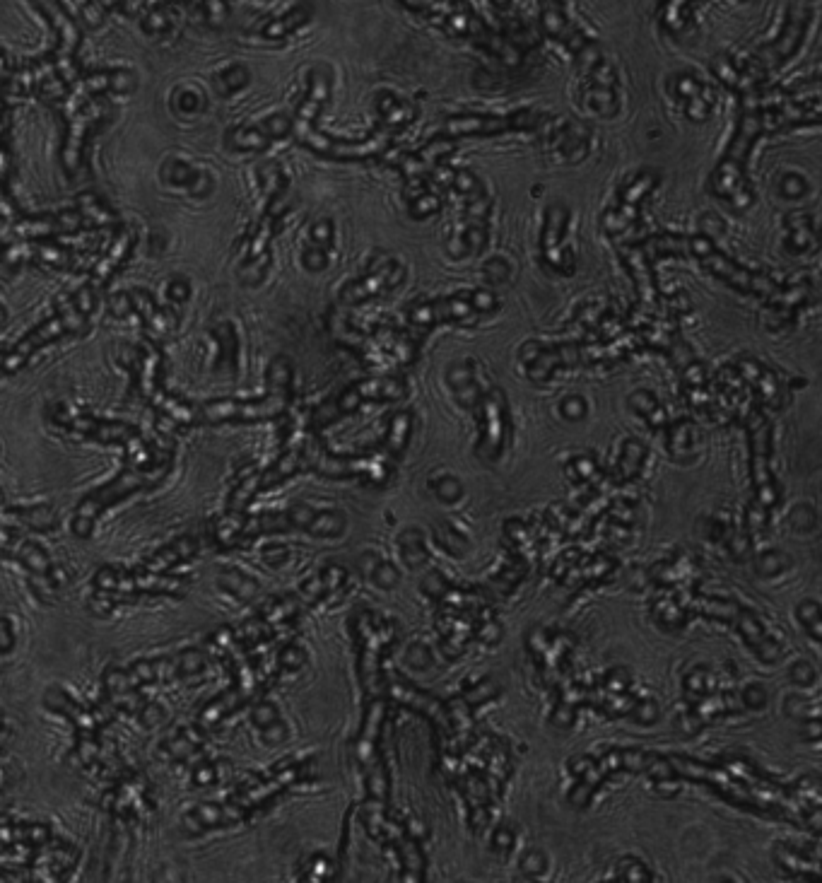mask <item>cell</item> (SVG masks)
Instances as JSON below:
<instances>
[{
	"label": "cell",
	"instance_id": "cell-1",
	"mask_svg": "<svg viewBox=\"0 0 822 883\" xmlns=\"http://www.w3.org/2000/svg\"><path fill=\"white\" fill-rule=\"evenodd\" d=\"M314 777V760L311 758H287L280 760L275 768L266 770L263 775H254L244 780L227 799L198 804L186 811L184 826L191 833H208V830H225L232 826H242L256 814L270 809L285 792L292 787L304 785Z\"/></svg>",
	"mask_w": 822,
	"mask_h": 883
},
{
	"label": "cell",
	"instance_id": "cell-2",
	"mask_svg": "<svg viewBox=\"0 0 822 883\" xmlns=\"http://www.w3.org/2000/svg\"><path fill=\"white\" fill-rule=\"evenodd\" d=\"M360 818L369 838L393 852L398 867H401L398 879L425 881L427 857L422 852L425 830H420V823L413 816H398L393 814L389 804L367 799V804L360 811Z\"/></svg>",
	"mask_w": 822,
	"mask_h": 883
},
{
	"label": "cell",
	"instance_id": "cell-3",
	"mask_svg": "<svg viewBox=\"0 0 822 883\" xmlns=\"http://www.w3.org/2000/svg\"><path fill=\"white\" fill-rule=\"evenodd\" d=\"M675 256H692V259L700 261L704 271L712 273L714 278L724 280V283L731 285L733 290L762 297V300L769 302V307L772 309L789 307L796 297V290L784 292L774 280L745 271V268L738 266L736 261H731L728 256L721 254L712 239L704 235L675 237Z\"/></svg>",
	"mask_w": 822,
	"mask_h": 883
},
{
	"label": "cell",
	"instance_id": "cell-4",
	"mask_svg": "<svg viewBox=\"0 0 822 883\" xmlns=\"http://www.w3.org/2000/svg\"><path fill=\"white\" fill-rule=\"evenodd\" d=\"M350 630L357 654V681H360L364 698H379V695H384V659L391 652V647L396 645L401 628L391 618L364 608V611H357L352 616Z\"/></svg>",
	"mask_w": 822,
	"mask_h": 883
},
{
	"label": "cell",
	"instance_id": "cell-5",
	"mask_svg": "<svg viewBox=\"0 0 822 883\" xmlns=\"http://www.w3.org/2000/svg\"><path fill=\"white\" fill-rule=\"evenodd\" d=\"M654 751H642V748H610L601 756H577L567 763L569 777H574V785L569 787L567 801L577 806L579 811L589 809L596 792L601 789L613 775L630 773V775H647Z\"/></svg>",
	"mask_w": 822,
	"mask_h": 883
},
{
	"label": "cell",
	"instance_id": "cell-6",
	"mask_svg": "<svg viewBox=\"0 0 822 883\" xmlns=\"http://www.w3.org/2000/svg\"><path fill=\"white\" fill-rule=\"evenodd\" d=\"M189 587L186 577L169 575V572H152L148 567H126L107 565L95 572L92 577V589H95V601H109L107 613H111L119 601H135L140 596H181Z\"/></svg>",
	"mask_w": 822,
	"mask_h": 883
},
{
	"label": "cell",
	"instance_id": "cell-7",
	"mask_svg": "<svg viewBox=\"0 0 822 883\" xmlns=\"http://www.w3.org/2000/svg\"><path fill=\"white\" fill-rule=\"evenodd\" d=\"M384 695L389 703L403 707V710L415 712V715H420L427 724H430L434 734V751H437L439 756L451 751V746H454V724H451L446 700H439L437 695L418 688L408 676L398 674V671L396 674H386Z\"/></svg>",
	"mask_w": 822,
	"mask_h": 883
},
{
	"label": "cell",
	"instance_id": "cell-8",
	"mask_svg": "<svg viewBox=\"0 0 822 883\" xmlns=\"http://www.w3.org/2000/svg\"><path fill=\"white\" fill-rule=\"evenodd\" d=\"M169 464H172V461H167V464L160 466V469H152V471L150 469L131 471L126 466V471H123L116 481H111L109 485H104V488L95 490V493H90L80 502V507L75 510L73 517V534L80 536V539H87V536L92 534V529H95L97 519L102 517L104 512L111 510L116 502L126 500L128 495L138 493V490L155 488V485L167 476Z\"/></svg>",
	"mask_w": 822,
	"mask_h": 883
},
{
	"label": "cell",
	"instance_id": "cell-9",
	"mask_svg": "<svg viewBox=\"0 0 822 883\" xmlns=\"http://www.w3.org/2000/svg\"><path fill=\"white\" fill-rule=\"evenodd\" d=\"M743 423L748 430L750 481L755 488V500L772 512L782 500V490L772 473V425H769V418L760 403L743 413Z\"/></svg>",
	"mask_w": 822,
	"mask_h": 883
},
{
	"label": "cell",
	"instance_id": "cell-10",
	"mask_svg": "<svg viewBox=\"0 0 822 883\" xmlns=\"http://www.w3.org/2000/svg\"><path fill=\"white\" fill-rule=\"evenodd\" d=\"M405 379L398 377V374H381V377H367L362 382L350 384L345 387L340 394L326 406H321L319 411L314 413V430H324L328 425H333L336 420L345 418V415L357 413L364 403H391V401H401L405 396Z\"/></svg>",
	"mask_w": 822,
	"mask_h": 883
},
{
	"label": "cell",
	"instance_id": "cell-11",
	"mask_svg": "<svg viewBox=\"0 0 822 883\" xmlns=\"http://www.w3.org/2000/svg\"><path fill=\"white\" fill-rule=\"evenodd\" d=\"M497 297L492 292H459V295L439 297V300L415 302L408 309L410 333L422 336V331H430L432 326L446 324V321H463L490 314L497 309Z\"/></svg>",
	"mask_w": 822,
	"mask_h": 883
},
{
	"label": "cell",
	"instance_id": "cell-12",
	"mask_svg": "<svg viewBox=\"0 0 822 883\" xmlns=\"http://www.w3.org/2000/svg\"><path fill=\"white\" fill-rule=\"evenodd\" d=\"M475 423H478V442H475V456L485 464H495L507 449L512 437V415H509V401L499 387L483 389L480 399L471 408Z\"/></svg>",
	"mask_w": 822,
	"mask_h": 883
},
{
	"label": "cell",
	"instance_id": "cell-13",
	"mask_svg": "<svg viewBox=\"0 0 822 883\" xmlns=\"http://www.w3.org/2000/svg\"><path fill=\"white\" fill-rule=\"evenodd\" d=\"M208 669V659L201 649H186V652L169 654V657L140 659L126 669L128 678L135 688L155 686V683L184 681V678L201 676Z\"/></svg>",
	"mask_w": 822,
	"mask_h": 883
},
{
	"label": "cell",
	"instance_id": "cell-14",
	"mask_svg": "<svg viewBox=\"0 0 822 883\" xmlns=\"http://www.w3.org/2000/svg\"><path fill=\"white\" fill-rule=\"evenodd\" d=\"M386 715H389V700H386V695L367 700V707H364V715L360 722V732H357L355 744H352V758H355L360 777L367 773L372 765H377L379 760H384V756H381V732H384Z\"/></svg>",
	"mask_w": 822,
	"mask_h": 883
},
{
	"label": "cell",
	"instance_id": "cell-15",
	"mask_svg": "<svg viewBox=\"0 0 822 883\" xmlns=\"http://www.w3.org/2000/svg\"><path fill=\"white\" fill-rule=\"evenodd\" d=\"M538 116L533 111H519L512 116H461V119H449L444 131L439 136L459 140L468 136H495V133L507 131H526L536 128Z\"/></svg>",
	"mask_w": 822,
	"mask_h": 883
},
{
	"label": "cell",
	"instance_id": "cell-16",
	"mask_svg": "<svg viewBox=\"0 0 822 883\" xmlns=\"http://www.w3.org/2000/svg\"><path fill=\"white\" fill-rule=\"evenodd\" d=\"M810 13H813V10H810L808 5H798V3L791 5L789 20H786V32L772 46H767V49H762L760 54L755 56L753 68L757 70V75L772 73L774 68L782 66L786 58L794 54V51L798 49V44H801L803 34H806V29H808ZM757 75H755V80H757Z\"/></svg>",
	"mask_w": 822,
	"mask_h": 883
},
{
	"label": "cell",
	"instance_id": "cell-17",
	"mask_svg": "<svg viewBox=\"0 0 822 883\" xmlns=\"http://www.w3.org/2000/svg\"><path fill=\"white\" fill-rule=\"evenodd\" d=\"M283 512V526L287 531H304L316 539H338L345 531V514L338 510H319L307 502H295Z\"/></svg>",
	"mask_w": 822,
	"mask_h": 883
},
{
	"label": "cell",
	"instance_id": "cell-18",
	"mask_svg": "<svg viewBox=\"0 0 822 883\" xmlns=\"http://www.w3.org/2000/svg\"><path fill=\"white\" fill-rule=\"evenodd\" d=\"M401 278H403V268L396 259H381V261L377 259L367 268V273H364L362 278L352 280L348 288L343 290V297H340V300L345 304H362L367 300H374V297L389 292L393 285L401 283Z\"/></svg>",
	"mask_w": 822,
	"mask_h": 883
},
{
	"label": "cell",
	"instance_id": "cell-19",
	"mask_svg": "<svg viewBox=\"0 0 822 883\" xmlns=\"http://www.w3.org/2000/svg\"><path fill=\"white\" fill-rule=\"evenodd\" d=\"M644 570H647V582L663 589H695L702 577L700 563L688 553H675Z\"/></svg>",
	"mask_w": 822,
	"mask_h": 883
},
{
	"label": "cell",
	"instance_id": "cell-20",
	"mask_svg": "<svg viewBox=\"0 0 822 883\" xmlns=\"http://www.w3.org/2000/svg\"><path fill=\"white\" fill-rule=\"evenodd\" d=\"M731 628H736V633L743 637L745 645L753 649L755 657L760 659V662L774 664L779 657H782L784 652L782 642L767 633L765 623H762L760 616H757L755 611H750L748 606H741V611H738L736 618H733Z\"/></svg>",
	"mask_w": 822,
	"mask_h": 883
},
{
	"label": "cell",
	"instance_id": "cell-21",
	"mask_svg": "<svg viewBox=\"0 0 822 883\" xmlns=\"http://www.w3.org/2000/svg\"><path fill=\"white\" fill-rule=\"evenodd\" d=\"M567 210L562 206H555L548 210V220H545L543 239H540V249H543V259L550 268L560 273L574 271V259L567 256L565 247V232H567Z\"/></svg>",
	"mask_w": 822,
	"mask_h": 883
},
{
	"label": "cell",
	"instance_id": "cell-22",
	"mask_svg": "<svg viewBox=\"0 0 822 883\" xmlns=\"http://www.w3.org/2000/svg\"><path fill=\"white\" fill-rule=\"evenodd\" d=\"M736 372H738V377L743 379V384H748V387L755 391L757 403H760V406H765V403L769 408L782 406V401H784L782 382H779L777 374L769 370L767 365H762V362L755 360V358H743L741 362H738Z\"/></svg>",
	"mask_w": 822,
	"mask_h": 883
},
{
	"label": "cell",
	"instance_id": "cell-23",
	"mask_svg": "<svg viewBox=\"0 0 822 883\" xmlns=\"http://www.w3.org/2000/svg\"><path fill=\"white\" fill-rule=\"evenodd\" d=\"M774 864L784 871V874L794 876L798 881H813L820 876V855H818V847H813L810 852L798 850V847L791 845H782L779 842L774 847Z\"/></svg>",
	"mask_w": 822,
	"mask_h": 883
},
{
	"label": "cell",
	"instance_id": "cell-24",
	"mask_svg": "<svg viewBox=\"0 0 822 883\" xmlns=\"http://www.w3.org/2000/svg\"><path fill=\"white\" fill-rule=\"evenodd\" d=\"M649 611L654 623L659 625L661 630H666V633H680V630L692 621L688 608H685L683 601H680L678 589H666L663 594L654 596Z\"/></svg>",
	"mask_w": 822,
	"mask_h": 883
},
{
	"label": "cell",
	"instance_id": "cell-25",
	"mask_svg": "<svg viewBox=\"0 0 822 883\" xmlns=\"http://www.w3.org/2000/svg\"><path fill=\"white\" fill-rule=\"evenodd\" d=\"M205 732L201 724H189V727H181L179 732L169 734L162 741L160 751L162 756H169L176 763H184L189 758H201L205 748Z\"/></svg>",
	"mask_w": 822,
	"mask_h": 883
},
{
	"label": "cell",
	"instance_id": "cell-26",
	"mask_svg": "<svg viewBox=\"0 0 822 883\" xmlns=\"http://www.w3.org/2000/svg\"><path fill=\"white\" fill-rule=\"evenodd\" d=\"M647 459H649L647 444L630 437V440H625V444H622V452L618 456V461H615L613 471H608L610 481H613V485L634 483L639 476H642Z\"/></svg>",
	"mask_w": 822,
	"mask_h": 883
},
{
	"label": "cell",
	"instance_id": "cell-27",
	"mask_svg": "<svg viewBox=\"0 0 822 883\" xmlns=\"http://www.w3.org/2000/svg\"><path fill=\"white\" fill-rule=\"evenodd\" d=\"M251 724L261 732L263 741H268V744H283L287 739V724L280 717L278 705L266 698H258L251 707Z\"/></svg>",
	"mask_w": 822,
	"mask_h": 883
},
{
	"label": "cell",
	"instance_id": "cell-28",
	"mask_svg": "<svg viewBox=\"0 0 822 883\" xmlns=\"http://www.w3.org/2000/svg\"><path fill=\"white\" fill-rule=\"evenodd\" d=\"M567 476L572 478V483L581 485L584 490H601L603 493V490L613 485V481H610V473L589 454L574 456V459L567 464Z\"/></svg>",
	"mask_w": 822,
	"mask_h": 883
},
{
	"label": "cell",
	"instance_id": "cell-29",
	"mask_svg": "<svg viewBox=\"0 0 822 883\" xmlns=\"http://www.w3.org/2000/svg\"><path fill=\"white\" fill-rule=\"evenodd\" d=\"M198 548H201L198 539H193V536H181V539L172 541L169 546L160 548L157 553H152L143 563V567H148L152 572H169L174 565L186 563L191 555H196Z\"/></svg>",
	"mask_w": 822,
	"mask_h": 883
},
{
	"label": "cell",
	"instance_id": "cell-30",
	"mask_svg": "<svg viewBox=\"0 0 822 883\" xmlns=\"http://www.w3.org/2000/svg\"><path fill=\"white\" fill-rule=\"evenodd\" d=\"M449 384H451V389H454L456 399H459L461 406L468 408V411H471V408L475 406V401H478L480 394H483V387H480L473 362H461V365L451 367Z\"/></svg>",
	"mask_w": 822,
	"mask_h": 883
},
{
	"label": "cell",
	"instance_id": "cell-31",
	"mask_svg": "<svg viewBox=\"0 0 822 883\" xmlns=\"http://www.w3.org/2000/svg\"><path fill=\"white\" fill-rule=\"evenodd\" d=\"M666 432V452L673 456L675 461H688L695 454L697 447V428L692 420H678V423H668Z\"/></svg>",
	"mask_w": 822,
	"mask_h": 883
},
{
	"label": "cell",
	"instance_id": "cell-32",
	"mask_svg": "<svg viewBox=\"0 0 822 883\" xmlns=\"http://www.w3.org/2000/svg\"><path fill=\"white\" fill-rule=\"evenodd\" d=\"M410 432H413V413L410 411H398L391 415L389 425H386L384 437H381V444L384 449L389 452L393 459H401L405 447L410 442Z\"/></svg>",
	"mask_w": 822,
	"mask_h": 883
},
{
	"label": "cell",
	"instance_id": "cell-33",
	"mask_svg": "<svg viewBox=\"0 0 822 883\" xmlns=\"http://www.w3.org/2000/svg\"><path fill=\"white\" fill-rule=\"evenodd\" d=\"M630 406H632V411L639 415V418L647 420V425L651 430L661 432V430L668 428V423H671V420H668L666 408H663L659 399H656V396L647 389L634 391V394L630 396Z\"/></svg>",
	"mask_w": 822,
	"mask_h": 883
},
{
	"label": "cell",
	"instance_id": "cell-34",
	"mask_svg": "<svg viewBox=\"0 0 822 883\" xmlns=\"http://www.w3.org/2000/svg\"><path fill=\"white\" fill-rule=\"evenodd\" d=\"M360 567H362L364 575L377 584L379 589H393V587H398V582H401V570H398L391 560L381 558L379 553H372V551L364 553L362 560H360Z\"/></svg>",
	"mask_w": 822,
	"mask_h": 883
},
{
	"label": "cell",
	"instance_id": "cell-35",
	"mask_svg": "<svg viewBox=\"0 0 822 883\" xmlns=\"http://www.w3.org/2000/svg\"><path fill=\"white\" fill-rule=\"evenodd\" d=\"M398 551H401L403 563L410 570H422V567L430 565V548H427L425 534L418 529H405L398 536Z\"/></svg>",
	"mask_w": 822,
	"mask_h": 883
},
{
	"label": "cell",
	"instance_id": "cell-36",
	"mask_svg": "<svg viewBox=\"0 0 822 883\" xmlns=\"http://www.w3.org/2000/svg\"><path fill=\"white\" fill-rule=\"evenodd\" d=\"M217 584H220L227 594L237 596L239 601H251L254 596H258V592H261V587L239 570H225L220 577H217Z\"/></svg>",
	"mask_w": 822,
	"mask_h": 883
},
{
	"label": "cell",
	"instance_id": "cell-37",
	"mask_svg": "<svg viewBox=\"0 0 822 883\" xmlns=\"http://www.w3.org/2000/svg\"><path fill=\"white\" fill-rule=\"evenodd\" d=\"M796 618L801 628L810 635V640H822V608L815 599H806L796 606Z\"/></svg>",
	"mask_w": 822,
	"mask_h": 883
},
{
	"label": "cell",
	"instance_id": "cell-38",
	"mask_svg": "<svg viewBox=\"0 0 822 883\" xmlns=\"http://www.w3.org/2000/svg\"><path fill=\"white\" fill-rule=\"evenodd\" d=\"M615 881H630V883H647L654 881V874H651L647 864L637 857H622L618 864H615Z\"/></svg>",
	"mask_w": 822,
	"mask_h": 883
},
{
	"label": "cell",
	"instance_id": "cell-39",
	"mask_svg": "<svg viewBox=\"0 0 822 883\" xmlns=\"http://www.w3.org/2000/svg\"><path fill=\"white\" fill-rule=\"evenodd\" d=\"M786 567H789V555L777 551V548L755 555V572L760 577H779Z\"/></svg>",
	"mask_w": 822,
	"mask_h": 883
},
{
	"label": "cell",
	"instance_id": "cell-40",
	"mask_svg": "<svg viewBox=\"0 0 822 883\" xmlns=\"http://www.w3.org/2000/svg\"><path fill=\"white\" fill-rule=\"evenodd\" d=\"M434 541L444 548L449 555H463L468 551V539L456 529L454 524H439L434 529Z\"/></svg>",
	"mask_w": 822,
	"mask_h": 883
},
{
	"label": "cell",
	"instance_id": "cell-41",
	"mask_svg": "<svg viewBox=\"0 0 822 883\" xmlns=\"http://www.w3.org/2000/svg\"><path fill=\"white\" fill-rule=\"evenodd\" d=\"M333 871H336V867H333L331 859H328L326 855H321V852H316V855H311L302 862V867H299V879L302 881H326V879H331Z\"/></svg>",
	"mask_w": 822,
	"mask_h": 883
},
{
	"label": "cell",
	"instance_id": "cell-42",
	"mask_svg": "<svg viewBox=\"0 0 822 883\" xmlns=\"http://www.w3.org/2000/svg\"><path fill=\"white\" fill-rule=\"evenodd\" d=\"M767 526H769V510L767 507H762L757 500H753L748 507H745L743 531L750 536V539H755V536L765 534Z\"/></svg>",
	"mask_w": 822,
	"mask_h": 883
},
{
	"label": "cell",
	"instance_id": "cell-43",
	"mask_svg": "<svg viewBox=\"0 0 822 883\" xmlns=\"http://www.w3.org/2000/svg\"><path fill=\"white\" fill-rule=\"evenodd\" d=\"M430 488L437 495V500H442L444 505H454V502H459L463 497V485L454 476H439L437 481H432Z\"/></svg>",
	"mask_w": 822,
	"mask_h": 883
},
{
	"label": "cell",
	"instance_id": "cell-44",
	"mask_svg": "<svg viewBox=\"0 0 822 883\" xmlns=\"http://www.w3.org/2000/svg\"><path fill=\"white\" fill-rule=\"evenodd\" d=\"M784 710H786V715L789 717H796V719H803V722H808V719H820L818 715H820V710H818V700H806L803 698V695H789V698H786V703H784Z\"/></svg>",
	"mask_w": 822,
	"mask_h": 883
},
{
	"label": "cell",
	"instance_id": "cell-45",
	"mask_svg": "<svg viewBox=\"0 0 822 883\" xmlns=\"http://www.w3.org/2000/svg\"><path fill=\"white\" fill-rule=\"evenodd\" d=\"M659 717H661V710H659V703H656L654 698H637V703H634L632 712H630L632 722L642 724V727L656 724L659 722Z\"/></svg>",
	"mask_w": 822,
	"mask_h": 883
},
{
	"label": "cell",
	"instance_id": "cell-46",
	"mask_svg": "<svg viewBox=\"0 0 822 883\" xmlns=\"http://www.w3.org/2000/svg\"><path fill=\"white\" fill-rule=\"evenodd\" d=\"M519 869L528 879H538L548 869V855L543 850H526L519 859Z\"/></svg>",
	"mask_w": 822,
	"mask_h": 883
},
{
	"label": "cell",
	"instance_id": "cell-47",
	"mask_svg": "<svg viewBox=\"0 0 822 883\" xmlns=\"http://www.w3.org/2000/svg\"><path fill=\"white\" fill-rule=\"evenodd\" d=\"M405 664H408L413 671L430 669L434 664V652L425 645V642H413V645L405 649Z\"/></svg>",
	"mask_w": 822,
	"mask_h": 883
},
{
	"label": "cell",
	"instance_id": "cell-48",
	"mask_svg": "<svg viewBox=\"0 0 822 883\" xmlns=\"http://www.w3.org/2000/svg\"><path fill=\"white\" fill-rule=\"evenodd\" d=\"M789 678L791 683H796V686L808 688L818 681V671H815V666L806 662V659H798V662L789 666Z\"/></svg>",
	"mask_w": 822,
	"mask_h": 883
},
{
	"label": "cell",
	"instance_id": "cell-49",
	"mask_svg": "<svg viewBox=\"0 0 822 883\" xmlns=\"http://www.w3.org/2000/svg\"><path fill=\"white\" fill-rule=\"evenodd\" d=\"M577 712L579 710L572 703L555 698L553 710H550V722H553L555 727H560V729H569L574 724V719H577Z\"/></svg>",
	"mask_w": 822,
	"mask_h": 883
},
{
	"label": "cell",
	"instance_id": "cell-50",
	"mask_svg": "<svg viewBox=\"0 0 822 883\" xmlns=\"http://www.w3.org/2000/svg\"><path fill=\"white\" fill-rule=\"evenodd\" d=\"M690 0H668L666 8H663V25H666L671 32H678L685 22V5Z\"/></svg>",
	"mask_w": 822,
	"mask_h": 883
},
{
	"label": "cell",
	"instance_id": "cell-51",
	"mask_svg": "<svg viewBox=\"0 0 822 883\" xmlns=\"http://www.w3.org/2000/svg\"><path fill=\"white\" fill-rule=\"evenodd\" d=\"M741 703L745 710H762L767 705V690L760 683H748L741 693Z\"/></svg>",
	"mask_w": 822,
	"mask_h": 883
},
{
	"label": "cell",
	"instance_id": "cell-52",
	"mask_svg": "<svg viewBox=\"0 0 822 883\" xmlns=\"http://www.w3.org/2000/svg\"><path fill=\"white\" fill-rule=\"evenodd\" d=\"M789 522H791V526H794L796 531H803V534H806V531L815 529V526H818V514H815V510L810 505H798L796 510L791 512Z\"/></svg>",
	"mask_w": 822,
	"mask_h": 883
},
{
	"label": "cell",
	"instance_id": "cell-53",
	"mask_svg": "<svg viewBox=\"0 0 822 883\" xmlns=\"http://www.w3.org/2000/svg\"><path fill=\"white\" fill-rule=\"evenodd\" d=\"M586 401L581 396H567L565 401L560 403V413L565 420H581L586 415Z\"/></svg>",
	"mask_w": 822,
	"mask_h": 883
},
{
	"label": "cell",
	"instance_id": "cell-54",
	"mask_svg": "<svg viewBox=\"0 0 822 883\" xmlns=\"http://www.w3.org/2000/svg\"><path fill=\"white\" fill-rule=\"evenodd\" d=\"M492 850L495 852H509V850H514V845H516V833L512 828H497L495 833H492Z\"/></svg>",
	"mask_w": 822,
	"mask_h": 883
},
{
	"label": "cell",
	"instance_id": "cell-55",
	"mask_svg": "<svg viewBox=\"0 0 822 883\" xmlns=\"http://www.w3.org/2000/svg\"><path fill=\"white\" fill-rule=\"evenodd\" d=\"M263 560H266L268 565H285L287 560H290V551H287V546H280V543H270V546H266L263 548Z\"/></svg>",
	"mask_w": 822,
	"mask_h": 883
},
{
	"label": "cell",
	"instance_id": "cell-56",
	"mask_svg": "<svg viewBox=\"0 0 822 883\" xmlns=\"http://www.w3.org/2000/svg\"><path fill=\"white\" fill-rule=\"evenodd\" d=\"M15 647V630L8 618H0V654H8Z\"/></svg>",
	"mask_w": 822,
	"mask_h": 883
}]
</instances>
